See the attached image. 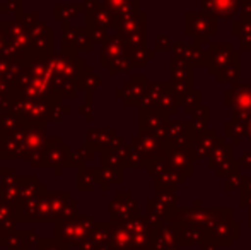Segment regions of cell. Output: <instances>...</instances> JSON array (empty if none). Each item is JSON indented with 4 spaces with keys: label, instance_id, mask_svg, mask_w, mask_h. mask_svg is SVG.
<instances>
[{
    "label": "cell",
    "instance_id": "cell-1",
    "mask_svg": "<svg viewBox=\"0 0 251 250\" xmlns=\"http://www.w3.org/2000/svg\"><path fill=\"white\" fill-rule=\"evenodd\" d=\"M239 0H203V7L214 14H221L224 17H231V14L238 9Z\"/></svg>",
    "mask_w": 251,
    "mask_h": 250
},
{
    "label": "cell",
    "instance_id": "cell-2",
    "mask_svg": "<svg viewBox=\"0 0 251 250\" xmlns=\"http://www.w3.org/2000/svg\"><path fill=\"white\" fill-rule=\"evenodd\" d=\"M250 221H251V211H250Z\"/></svg>",
    "mask_w": 251,
    "mask_h": 250
}]
</instances>
